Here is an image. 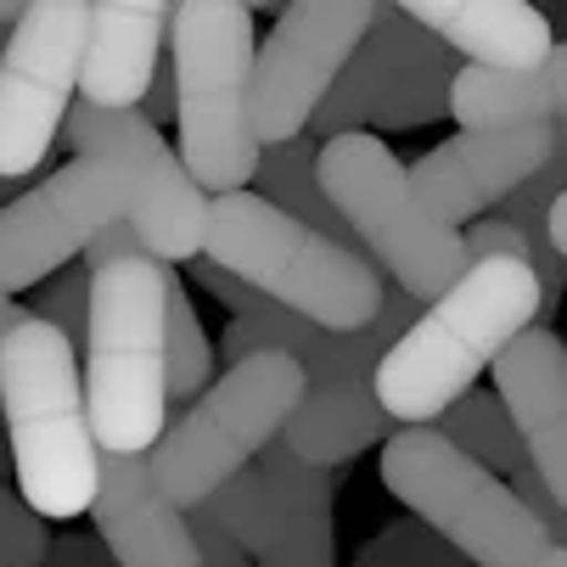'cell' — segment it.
Wrapping results in <instances>:
<instances>
[{
    "label": "cell",
    "instance_id": "6da1fadb",
    "mask_svg": "<svg viewBox=\"0 0 567 567\" xmlns=\"http://www.w3.org/2000/svg\"><path fill=\"white\" fill-rule=\"evenodd\" d=\"M545 315V287L523 259H477L444 298H433L371 371L377 404L393 427H433L461 393L477 388L534 320Z\"/></svg>",
    "mask_w": 567,
    "mask_h": 567
},
{
    "label": "cell",
    "instance_id": "7a4b0ae2",
    "mask_svg": "<svg viewBox=\"0 0 567 567\" xmlns=\"http://www.w3.org/2000/svg\"><path fill=\"white\" fill-rule=\"evenodd\" d=\"M0 422L18 495L40 523H73L91 512L102 450L85 416V377L62 332L23 309V320L0 338Z\"/></svg>",
    "mask_w": 567,
    "mask_h": 567
},
{
    "label": "cell",
    "instance_id": "3957f363",
    "mask_svg": "<svg viewBox=\"0 0 567 567\" xmlns=\"http://www.w3.org/2000/svg\"><path fill=\"white\" fill-rule=\"evenodd\" d=\"M169 287L157 259H118L91 276L85 416L102 455H146L169 427Z\"/></svg>",
    "mask_w": 567,
    "mask_h": 567
},
{
    "label": "cell",
    "instance_id": "277c9868",
    "mask_svg": "<svg viewBox=\"0 0 567 567\" xmlns=\"http://www.w3.org/2000/svg\"><path fill=\"white\" fill-rule=\"evenodd\" d=\"M197 259H208L214 270L236 276L265 303L309 320L320 332L371 327L388 287L360 248L287 219L254 192H230L208 203V230Z\"/></svg>",
    "mask_w": 567,
    "mask_h": 567
},
{
    "label": "cell",
    "instance_id": "5b68a950",
    "mask_svg": "<svg viewBox=\"0 0 567 567\" xmlns=\"http://www.w3.org/2000/svg\"><path fill=\"white\" fill-rule=\"evenodd\" d=\"M254 7L241 0H181L169 18L175 157L208 203L248 192L265 152L254 135Z\"/></svg>",
    "mask_w": 567,
    "mask_h": 567
},
{
    "label": "cell",
    "instance_id": "8992f818",
    "mask_svg": "<svg viewBox=\"0 0 567 567\" xmlns=\"http://www.w3.org/2000/svg\"><path fill=\"white\" fill-rule=\"evenodd\" d=\"M315 181L327 192L332 214L343 219V230L354 236V248L377 265V276H393V287L404 298H416L422 309L472 270L461 230L427 214L404 164L377 130L320 141Z\"/></svg>",
    "mask_w": 567,
    "mask_h": 567
},
{
    "label": "cell",
    "instance_id": "52a82bcc",
    "mask_svg": "<svg viewBox=\"0 0 567 567\" xmlns=\"http://www.w3.org/2000/svg\"><path fill=\"white\" fill-rule=\"evenodd\" d=\"M303 388L309 382L298 360L287 354H248L241 365L219 371L203 388V399H192V411L175 416L146 455L164 501L181 512H197L225 477L248 472L265 455V444L281 439Z\"/></svg>",
    "mask_w": 567,
    "mask_h": 567
},
{
    "label": "cell",
    "instance_id": "ba28073f",
    "mask_svg": "<svg viewBox=\"0 0 567 567\" xmlns=\"http://www.w3.org/2000/svg\"><path fill=\"white\" fill-rule=\"evenodd\" d=\"M382 483L472 567H539L550 539L512 495V483L466 461L433 427H399L382 444Z\"/></svg>",
    "mask_w": 567,
    "mask_h": 567
},
{
    "label": "cell",
    "instance_id": "9c48e42d",
    "mask_svg": "<svg viewBox=\"0 0 567 567\" xmlns=\"http://www.w3.org/2000/svg\"><path fill=\"white\" fill-rule=\"evenodd\" d=\"M91 0H29L0 45V181H23L45 164L51 141L79 96Z\"/></svg>",
    "mask_w": 567,
    "mask_h": 567
},
{
    "label": "cell",
    "instance_id": "30bf717a",
    "mask_svg": "<svg viewBox=\"0 0 567 567\" xmlns=\"http://www.w3.org/2000/svg\"><path fill=\"white\" fill-rule=\"evenodd\" d=\"M371 0H298L281 7L270 34L254 51V135L281 146L309 135L320 102L332 96L338 73L371 34Z\"/></svg>",
    "mask_w": 567,
    "mask_h": 567
},
{
    "label": "cell",
    "instance_id": "8fae6325",
    "mask_svg": "<svg viewBox=\"0 0 567 567\" xmlns=\"http://www.w3.org/2000/svg\"><path fill=\"white\" fill-rule=\"evenodd\" d=\"M556 152V130H461L427 146L404 175L427 214L450 230L489 219L517 186H528Z\"/></svg>",
    "mask_w": 567,
    "mask_h": 567
},
{
    "label": "cell",
    "instance_id": "7c38bea8",
    "mask_svg": "<svg viewBox=\"0 0 567 567\" xmlns=\"http://www.w3.org/2000/svg\"><path fill=\"white\" fill-rule=\"evenodd\" d=\"M495 399L517 427L528 472L567 512V343L550 327H528L495 365Z\"/></svg>",
    "mask_w": 567,
    "mask_h": 567
},
{
    "label": "cell",
    "instance_id": "4fadbf2b",
    "mask_svg": "<svg viewBox=\"0 0 567 567\" xmlns=\"http://www.w3.org/2000/svg\"><path fill=\"white\" fill-rule=\"evenodd\" d=\"M91 517L113 567H197L186 512L164 501L146 455H102Z\"/></svg>",
    "mask_w": 567,
    "mask_h": 567
},
{
    "label": "cell",
    "instance_id": "5bb4252c",
    "mask_svg": "<svg viewBox=\"0 0 567 567\" xmlns=\"http://www.w3.org/2000/svg\"><path fill=\"white\" fill-rule=\"evenodd\" d=\"M175 7L157 0H91L85 51H79V102L91 107H141L157 73V51L169 40Z\"/></svg>",
    "mask_w": 567,
    "mask_h": 567
},
{
    "label": "cell",
    "instance_id": "9a60e30c",
    "mask_svg": "<svg viewBox=\"0 0 567 567\" xmlns=\"http://www.w3.org/2000/svg\"><path fill=\"white\" fill-rule=\"evenodd\" d=\"M399 12L450 56H466L461 68L483 73H528L556 45L550 18L528 0H411Z\"/></svg>",
    "mask_w": 567,
    "mask_h": 567
},
{
    "label": "cell",
    "instance_id": "2e32d148",
    "mask_svg": "<svg viewBox=\"0 0 567 567\" xmlns=\"http://www.w3.org/2000/svg\"><path fill=\"white\" fill-rule=\"evenodd\" d=\"M427 68H450V51H444L439 40H427L399 7H377L371 34L360 40V51H354L349 68L338 73V85H332L327 102H320L309 135H315V141L354 135V130L377 113V102L388 96V85H399L404 73H427Z\"/></svg>",
    "mask_w": 567,
    "mask_h": 567
},
{
    "label": "cell",
    "instance_id": "e0dca14e",
    "mask_svg": "<svg viewBox=\"0 0 567 567\" xmlns=\"http://www.w3.org/2000/svg\"><path fill=\"white\" fill-rule=\"evenodd\" d=\"M450 113L461 130H561L567 124V40L528 73H483L455 68Z\"/></svg>",
    "mask_w": 567,
    "mask_h": 567
},
{
    "label": "cell",
    "instance_id": "ac0fdd59",
    "mask_svg": "<svg viewBox=\"0 0 567 567\" xmlns=\"http://www.w3.org/2000/svg\"><path fill=\"white\" fill-rule=\"evenodd\" d=\"M399 427L382 416L371 382H338V388H303L298 411L281 427V444L320 472H349L354 455L388 444Z\"/></svg>",
    "mask_w": 567,
    "mask_h": 567
},
{
    "label": "cell",
    "instance_id": "d6986e66",
    "mask_svg": "<svg viewBox=\"0 0 567 567\" xmlns=\"http://www.w3.org/2000/svg\"><path fill=\"white\" fill-rule=\"evenodd\" d=\"M254 466L265 472V483H270L276 501H281V534H276V545L254 567H338V545H332L338 472L303 466L281 439L265 444V455Z\"/></svg>",
    "mask_w": 567,
    "mask_h": 567
},
{
    "label": "cell",
    "instance_id": "ffe728a7",
    "mask_svg": "<svg viewBox=\"0 0 567 567\" xmlns=\"http://www.w3.org/2000/svg\"><path fill=\"white\" fill-rule=\"evenodd\" d=\"M315 152H320L315 135L265 146L259 152V169H254V197H265L287 219H298V225H309V230L332 236V241H349V248H354V236L343 230V219L332 214L327 192H320V181H315Z\"/></svg>",
    "mask_w": 567,
    "mask_h": 567
},
{
    "label": "cell",
    "instance_id": "44dd1931",
    "mask_svg": "<svg viewBox=\"0 0 567 567\" xmlns=\"http://www.w3.org/2000/svg\"><path fill=\"white\" fill-rule=\"evenodd\" d=\"M433 433H439L444 444H455L466 461H477L483 472H495V477H512V472L528 466V455H523V444H517V427H512V416H506V404H501L489 388L461 393L450 411L433 422Z\"/></svg>",
    "mask_w": 567,
    "mask_h": 567
},
{
    "label": "cell",
    "instance_id": "7402d4cb",
    "mask_svg": "<svg viewBox=\"0 0 567 567\" xmlns=\"http://www.w3.org/2000/svg\"><path fill=\"white\" fill-rule=\"evenodd\" d=\"M197 512H203V517H208L236 550H248L254 561H259V556L276 545V534H281V501H276V489L265 483L259 466L225 477Z\"/></svg>",
    "mask_w": 567,
    "mask_h": 567
},
{
    "label": "cell",
    "instance_id": "603a6c76",
    "mask_svg": "<svg viewBox=\"0 0 567 567\" xmlns=\"http://www.w3.org/2000/svg\"><path fill=\"white\" fill-rule=\"evenodd\" d=\"M214 365L219 360L208 349V332H203V320H197V309H192V298L175 276V287H169V404L203 399Z\"/></svg>",
    "mask_w": 567,
    "mask_h": 567
},
{
    "label": "cell",
    "instance_id": "cb8c5ba5",
    "mask_svg": "<svg viewBox=\"0 0 567 567\" xmlns=\"http://www.w3.org/2000/svg\"><path fill=\"white\" fill-rule=\"evenodd\" d=\"M450 79L455 68H427V73H404L399 85H388V96L377 102L371 124L382 130H416L439 113H450Z\"/></svg>",
    "mask_w": 567,
    "mask_h": 567
},
{
    "label": "cell",
    "instance_id": "d4e9b609",
    "mask_svg": "<svg viewBox=\"0 0 567 567\" xmlns=\"http://www.w3.org/2000/svg\"><path fill=\"white\" fill-rule=\"evenodd\" d=\"M354 567H472L466 556H455L433 528H422L416 517L411 523H393V528H382L365 550H360V561Z\"/></svg>",
    "mask_w": 567,
    "mask_h": 567
},
{
    "label": "cell",
    "instance_id": "484cf974",
    "mask_svg": "<svg viewBox=\"0 0 567 567\" xmlns=\"http://www.w3.org/2000/svg\"><path fill=\"white\" fill-rule=\"evenodd\" d=\"M34 320H45L51 332L68 338V349H85V332H91V276L85 270H56L34 303H29Z\"/></svg>",
    "mask_w": 567,
    "mask_h": 567
},
{
    "label": "cell",
    "instance_id": "4316f807",
    "mask_svg": "<svg viewBox=\"0 0 567 567\" xmlns=\"http://www.w3.org/2000/svg\"><path fill=\"white\" fill-rule=\"evenodd\" d=\"M45 550H51L45 523L23 506L18 489H7V483H0V567H40Z\"/></svg>",
    "mask_w": 567,
    "mask_h": 567
},
{
    "label": "cell",
    "instance_id": "83f0119b",
    "mask_svg": "<svg viewBox=\"0 0 567 567\" xmlns=\"http://www.w3.org/2000/svg\"><path fill=\"white\" fill-rule=\"evenodd\" d=\"M186 528H192V545H197V567H254V556L236 550L203 512H186Z\"/></svg>",
    "mask_w": 567,
    "mask_h": 567
},
{
    "label": "cell",
    "instance_id": "f1b7e54d",
    "mask_svg": "<svg viewBox=\"0 0 567 567\" xmlns=\"http://www.w3.org/2000/svg\"><path fill=\"white\" fill-rule=\"evenodd\" d=\"M40 567H113V556L91 534H62V539H51V550H45Z\"/></svg>",
    "mask_w": 567,
    "mask_h": 567
},
{
    "label": "cell",
    "instance_id": "f546056e",
    "mask_svg": "<svg viewBox=\"0 0 567 567\" xmlns=\"http://www.w3.org/2000/svg\"><path fill=\"white\" fill-rule=\"evenodd\" d=\"M141 113H146L152 124L175 118V68H169V62L152 73V85H146V102H141Z\"/></svg>",
    "mask_w": 567,
    "mask_h": 567
},
{
    "label": "cell",
    "instance_id": "4dcf8cb0",
    "mask_svg": "<svg viewBox=\"0 0 567 567\" xmlns=\"http://www.w3.org/2000/svg\"><path fill=\"white\" fill-rule=\"evenodd\" d=\"M545 236H550V248H556V259L567 265V192L556 197V208H550V219H545Z\"/></svg>",
    "mask_w": 567,
    "mask_h": 567
},
{
    "label": "cell",
    "instance_id": "1f68e13d",
    "mask_svg": "<svg viewBox=\"0 0 567 567\" xmlns=\"http://www.w3.org/2000/svg\"><path fill=\"white\" fill-rule=\"evenodd\" d=\"M18 320H23V309H18V303H12L7 292H0V338H7V332L18 327Z\"/></svg>",
    "mask_w": 567,
    "mask_h": 567
},
{
    "label": "cell",
    "instance_id": "d6a6232c",
    "mask_svg": "<svg viewBox=\"0 0 567 567\" xmlns=\"http://www.w3.org/2000/svg\"><path fill=\"white\" fill-rule=\"evenodd\" d=\"M539 567H567V545H550V550H545V561H539Z\"/></svg>",
    "mask_w": 567,
    "mask_h": 567
},
{
    "label": "cell",
    "instance_id": "836d02e7",
    "mask_svg": "<svg viewBox=\"0 0 567 567\" xmlns=\"http://www.w3.org/2000/svg\"><path fill=\"white\" fill-rule=\"evenodd\" d=\"M0 45H7V29H0Z\"/></svg>",
    "mask_w": 567,
    "mask_h": 567
}]
</instances>
